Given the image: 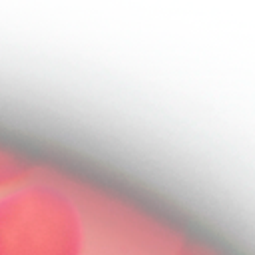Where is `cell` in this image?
<instances>
[{"label":"cell","mask_w":255,"mask_h":255,"mask_svg":"<svg viewBox=\"0 0 255 255\" xmlns=\"http://www.w3.org/2000/svg\"><path fill=\"white\" fill-rule=\"evenodd\" d=\"M74 205L48 189H24L0 201V255H80Z\"/></svg>","instance_id":"cell-1"}]
</instances>
